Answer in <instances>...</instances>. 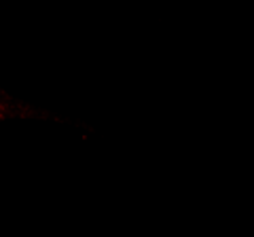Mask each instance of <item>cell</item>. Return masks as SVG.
I'll use <instances>...</instances> for the list:
<instances>
[{"instance_id":"1","label":"cell","mask_w":254,"mask_h":237,"mask_svg":"<svg viewBox=\"0 0 254 237\" xmlns=\"http://www.w3.org/2000/svg\"><path fill=\"white\" fill-rule=\"evenodd\" d=\"M6 113H9V106H6V102L0 98V118H4L6 117Z\"/></svg>"}]
</instances>
